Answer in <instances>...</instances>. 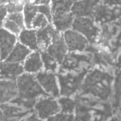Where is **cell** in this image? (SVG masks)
Instances as JSON below:
<instances>
[{"instance_id":"cell-1","label":"cell","mask_w":121,"mask_h":121,"mask_svg":"<svg viewBox=\"0 0 121 121\" xmlns=\"http://www.w3.org/2000/svg\"><path fill=\"white\" fill-rule=\"evenodd\" d=\"M113 80V76L108 72L93 69L86 73L81 89L84 94L106 100L112 94Z\"/></svg>"},{"instance_id":"cell-2","label":"cell","mask_w":121,"mask_h":121,"mask_svg":"<svg viewBox=\"0 0 121 121\" xmlns=\"http://www.w3.org/2000/svg\"><path fill=\"white\" fill-rule=\"evenodd\" d=\"M18 88V97L29 100H36L39 96H48L39 83L35 74L24 73L16 80Z\"/></svg>"},{"instance_id":"cell-3","label":"cell","mask_w":121,"mask_h":121,"mask_svg":"<svg viewBox=\"0 0 121 121\" xmlns=\"http://www.w3.org/2000/svg\"><path fill=\"white\" fill-rule=\"evenodd\" d=\"M87 73L88 70L86 69L80 71L59 73L58 75V81L60 86V94L69 97L81 89Z\"/></svg>"},{"instance_id":"cell-4","label":"cell","mask_w":121,"mask_h":121,"mask_svg":"<svg viewBox=\"0 0 121 121\" xmlns=\"http://www.w3.org/2000/svg\"><path fill=\"white\" fill-rule=\"evenodd\" d=\"M72 29L83 34L91 43L98 41L100 29L93 17H75Z\"/></svg>"},{"instance_id":"cell-5","label":"cell","mask_w":121,"mask_h":121,"mask_svg":"<svg viewBox=\"0 0 121 121\" xmlns=\"http://www.w3.org/2000/svg\"><path fill=\"white\" fill-rule=\"evenodd\" d=\"M98 41L107 46L111 43L110 46L113 49L120 48L121 46V19L103 25Z\"/></svg>"},{"instance_id":"cell-6","label":"cell","mask_w":121,"mask_h":121,"mask_svg":"<svg viewBox=\"0 0 121 121\" xmlns=\"http://www.w3.org/2000/svg\"><path fill=\"white\" fill-rule=\"evenodd\" d=\"M91 64V57L78 53V52H69L64 57L60 64V71H80L86 69Z\"/></svg>"},{"instance_id":"cell-7","label":"cell","mask_w":121,"mask_h":121,"mask_svg":"<svg viewBox=\"0 0 121 121\" xmlns=\"http://www.w3.org/2000/svg\"><path fill=\"white\" fill-rule=\"evenodd\" d=\"M96 23L106 24L121 19V7H110L100 3L92 17Z\"/></svg>"},{"instance_id":"cell-8","label":"cell","mask_w":121,"mask_h":121,"mask_svg":"<svg viewBox=\"0 0 121 121\" xmlns=\"http://www.w3.org/2000/svg\"><path fill=\"white\" fill-rule=\"evenodd\" d=\"M68 50L71 52H83L89 46V41L78 31L70 29L63 32Z\"/></svg>"},{"instance_id":"cell-9","label":"cell","mask_w":121,"mask_h":121,"mask_svg":"<svg viewBox=\"0 0 121 121\" xmlns=\"http://www.w3.org/2000/svg\"><path fill=\"white\" fill-rule=\"evenodd\" d=\"M35 109L39 118L48 120L59 112L60 106L53 97L43 96L36 103Z\"/></svg>"},{"instance_id":"cell-10","label":"cell","mask_w":121,"mask_h":121,"mask_svg":"<svg viewBox=\"0 0 121 121\" xmlns=\"http://www.w3.org/2000/svg\"><path fill=\"white\" fill-rule=\"evenodd\" d=\"M36 78L44 90V91L52 97H58L60 94V89L58 88L57 78L53 72L50 71H40L35 74Z\"/></svg>"},{"instance_id":"cell-11","label":"cell","mask_w":121,"mask_h":121,"mask_svg":"<svg viewBox=\"0 0 121 121\" xmlns=\"http://www.w3.org/2000/svg\"><path fill=\"white\" fill-rule=\"evenodd\" d=\"M46 51L58 60L59 64L62 63L64 57L67 54V51H69L64 39L63 33L58 31H56L51 43Z\"/></svg>"},{"instance_id":"cell-12","label":"cell","mask_w":121,"mask_h":121,"mask_svg":"<svg viewBox=\"0 0 121 121\" xmlns=\"http://www.w3.org/2000/svg\"><path fill=\"white\" fill-rule=\"evenodd\" d=\"M100 0H75L71 12L75 17H92Z\"/></svg>"},{"instance_id":"cell-13","label":"cell","mask_w":121,"mask_h":121,"mask_svg":"<svg viewBox=\"0 0 121 121\" xmlns=\"http://www.w3.org/2000/svg\"><path fill=\"white\" fill-rule=\"evenodd\" d=\"M18 42V36L0 27V58L1 60H5L16 43Z\"/></svg>"},{"instance_id":"cell-14","label":"cell","mask_w":121,"mask_h":121,"mask_svg":"<svg viewBox=\"0 0 121 121\" xmlns=\"http://www.w3.org/2000/svg\"><path fill=\"white\" fill-rule=\"evenodd\" d=\"M2 26L12 34L19 36L22 31L26 29L23 12L8 14Z\"/></svg>"},{"instance_id":"cell-15","label":"cell","mask_w":121,"mask_h":121,"mask_svg":"<svg viewBox=\"0 0 121 121\" xmlns=\"http://www.w3.org/2000/svg\"><path fill=\"white\" fill-rule=\"evenodd\" d=\"M24 73L22 64L7 62L5 60L0 62V80H13Z\"/></svg>"},{"instance_id":"cell-16","label":"cell","mask_w":121,"mask_h":121,"mask_svg":"<svg viewBox=\"0 0 121 121\" xmlns=\"http://www.w3.org/2000/svg\"><path fill=\"white\" fill-rule=\"evenodd\" d=\"M18 96L16 81L0 80V105L9 103Z\"/></svg>"},{"instance_id":"cell-17","label":"cell","mask_w":121,"mask_h":121,"mask_svg":"<svg viewBox=\"0 0 121 121\" xmlns=\"http://www.w3.org/2000/svg\"><path fill=\"white\" fill-rule=\"evenodd\" d=\"M23 67L24 72L28 73L36 74L41 71L43 68V63L41 52L39 51H31L23 63Z\"/></svg>"},{"instance_id":"cell-18","label":"cell","mask_w":121,"mask_h":121,"mask_svg":"<svg viewBox=\"0 0 121 121\" xmlns=\"http://www.w3.org/2000/svg\"><path fill=\"white\" fill-rule=\"evenodd\" d=\"M57 30L52 24H49L47 26L36 30L38 47L39 51H46L52 42L54 34Z\"/></svg>"},{"instance_id":"cell-19","label":"cell","mask_w":121,"mask_h":121,"mask_svg":"<svg viewBox=\"0 0 121 121\" xmlns=\"http://www.w3.org/2000/svg\"><path fill=\"white\" fill-rule=\"evenodd\" d=\"M75 19V17L72 12L52 15L51 24L54 28L59 32H64L66 30L72 29L73 23Z\"/></svg>"},{"instance_id":"cell-20","label":"cell","mask_w":121,"mask_h":121,"mask_svg":"<svg viewBox=\"0 0 121 121\" xmlns=\"http://www.w3.org/2000/svg\"><path fill=\"white\" fill-rule=\"evenodd\" d=\"M32 51L28 47L23 45L22 43L18 41L8 57L6 58L5 61L12 63H19L22 64L27 58V56L31 53Z\"/></svg>"},{"instance_id":"cell-21","label":"cell","mask_w":121,"mask_h":121,"mask_svg":"<svg viewBox=\"0 0 121 121\" xmlns=\"http://www.w3.org/2000/svg\"><path fill=\"white\" fill-rule=\"evenodd\" d=\"M18 41L28 47L32 51H39L36 30L33 29H24L18 36Z\"/></svg>"},{"instance_id":"cell-22","label":"cell","mask_w":121,"mask_h":121,"mask_svg":"<svg viewBox=\"0 0 121 121\" xmlns=\"http://www.w3.org/2000/svg\"><path fill=\"white\" fill-rule=\"evenodd\" d=\"M74 1L75 0H51L50 5L52 15L71 12Z\"/></svg>"},{"instance_id":"cell-23","label":"cell","mask_w":121,"mask_h":121,"mask_svg":"<svg viewBox=\"0 0 121 121\" xmlns=\"http://www.w3.org/2000/svg\"><path fill=\"white\" fill-rule=\"evenodd\" d=\"M0 110L2 111L4 118L7 119L19 118L26 114V112L23 111L22 108L17 106L9 105L5 103L0 105Z\"/></svg>"},{"instance_id":"cell-24","label":"cell","mask_w":121,"mask_h":121,"mask_svg":"<svg viewBox=\"0 0 121 121\" xmlns=\"http://www.w3.org/2000/svg\"><path fill=\"white\" fill-rule=\"evenodd\" d=\"M22 12L24 17L26 28L31 29V23L34 17L39 13V5L27 2L26 3Z\"/></svg>"},{"instance_id":"cell-25","label":"cell","mask_w":121,"mask_h":121,"mask_svg":"<svg viewBox=\"0 0 121 121\" xmlns=\"http://www.w3.org/2000/svg\"><path fill=\"white\" fill-rule=\"evenodd\" d=\"M40 52L41 54V58L43 63V68L45 69V70L53 73L55 72L59 65L58 60L46 51Z\"/></svg>"},{"instance_id":"cell-26","label":"cell","mask_w":121,"mask_h":121,"mask_svg":"<svg viewBox=\"0 0 121 121\" xmlns=\"http://www.w3.org/2000/svg\"><path fill=\"white\" fill-rule=\"evenodd\" d=\"M58 103L60 106V110L62 111L61 112L71 114L76 108L75 102L66 96L60 98L58 100Z\"/></svg>"},{"instance_id":"cell-27","label":"cell","mask_w":121,"mask_h":121,"mask_svg":"<svg viewBox=\"0 0 121 121\" xmlns=\"http://www.w3.org/2000/svg\"><path fill=\"white\" fill-rule=\"evenodd\" d=\"M26 3L25 0H8L6 4L8 14L22 12Z\"/></svg>"},{"instance_id":"cell-28","label":"cell","mask_w":121,"mask_h":121,"mask_svg":"<svg viewBox=\"0 0 121 121\" xmlns=\"http://www.w3.org/2000/svg\"><path fill=\"white\" fill-rule=\"evenodd\" d=\"M114 100L117 106H121V70L119 71L114 81Z\"/></svg>"},{"instance_id":"cell-29","label":"cell","mask_w":121,"mask_h":121,"mask_svg":"<svg viewBox=\"0 0 121 121\" xmlns=\"http://www.w3.org/2000/svg\"><path fill=\"white\" fill-rule=\"evenodd\" d=\"M49 24H51V23L49 22L48 18L42 13L39 12L36 14V16L34 17L31 23V29L38 30V29L47 26Z\"/></svg>"},{"instance_id":"cell-30","label":"cell","mask_w":121,"mask_h":121,"mask_svg":"<svg viewBox=\"0 0 121 121\" xmlns=\"http://www.w3.org/2000/svg\"><path fill=\"white\" fill-rule=\"evenodd\" d=\"M48 121H74V116L69 113H57L49 117Z\"/></svg>"},{"instance_id":"cell-31","label":"cell","mask_w":121,"mask_h":121,"mask_svg":"<svg viewBox=\"0 0 121 121\" xmlns=\"http://www.w3.org/2000/svg\"><path fill=\"white\" fill-rule=\"evenodd\" d=\"M39 12L44 14L48 18L49 22L51 23V22H52V12H51V8L50 4L39 5Z\"/></svg>"},{"instance_id":"cell-32","label":"cell","mask_w":121,"mask_h":121,"mask_svg":"<svg viewBox=\"0 0 121 121\" xmlns=\"http://www.w3.org/2000/svg\"><path fill=\"white\" fill-rule=\"evenodd\" d=\"M100 3L110 7H121V0H100Z\"/></svg>"},{"instance_id":"cell-33","label":"cell","mask_w":121,"mask_h":121,"mask_svg":"<svg viewBox=\"0 0 121 121\" xmlns=\"http://www.w3.org/2000/svg\"><path fill=\"white\" fill-rule=\"evenodd\" d=\"M7 15H8V12H7L6 6L0 8V26H1L2 25L4 20L6 19Z\"/></svg>"},{"instance_id":"cell-34","label":"cell","mask_w":121,"mask_h":121,"mask_svg":"<svg viewBox=\"0 0 121 121\" xmlns=\"http://www.w3.org/2000/svg\"><path fill=\"white\" fill-rule=\"evenodd\" d=\"M22 121H43V120L41 118L36 117V116L35 115H32L31 116L29 117L28 118H26Z\"/></svg>"},{"instance_id":"cell-35","label":"cell","mask_w":121,"mask_h":121,"mask_svg":"<svg viewBox=\"0 0 121 121\" xmlns=\"http://www.w3.org/2000/svg\"><path fill=\"white\" fill-rule=\"evenodd\" d=\"M8 0H0V8L6 6Z\"/></svg>"},{"instance_id":"cell-36","label":"cell","mask_w":121,"mask_h":121,"mask_svg":"<svg viewBox=\"0 0 121 121\" xmlns=\"http://www.w3.org/2000/svg\"><path fill=\"white\" fill-rule=\"evenodd\" d=\"M3 118H4V117H3V115H2V113L1 110H0V121H2V120H3Z\"/></svg>"},{"instance_id":"cell-37","label":"cell","mask_w":121,"mask_h":121,"mask_svg":"<svg viewBox=\"0 0 121 121\" xmlns=\"http://www.w3.org/2000/svg\"><path fill=\"white\" fill-rule=\"evenodd\" d=\"M120 115H121V106H120Z\"/></svg>"},{"instance_id":"cell-38","label":"cell","mask_w":121,"mask_h":121,"mask_svg":"<svg viewBox=\"0 0 121 121\" xmlns=\"http://www.w3.org/2000/svg\"><path fill=\"white\" fill-rule=\"evenodd\" d=\"M110 121H116L115 120H110Z\"/></svg>"},{"instance_id":"cell-39","label":"cell","mask_w":121,"mask_h":121,"mask_svg":"<svg viewBox=\"0 0 121 121\" xmlns=\"http://www.w3.org/2000/svg\"><path fill=\"white\" fill-rule=\"evenodd\" d=\"M2 61V60H1V58H0V62H1Z\"/></svg>"}]
</instances>
